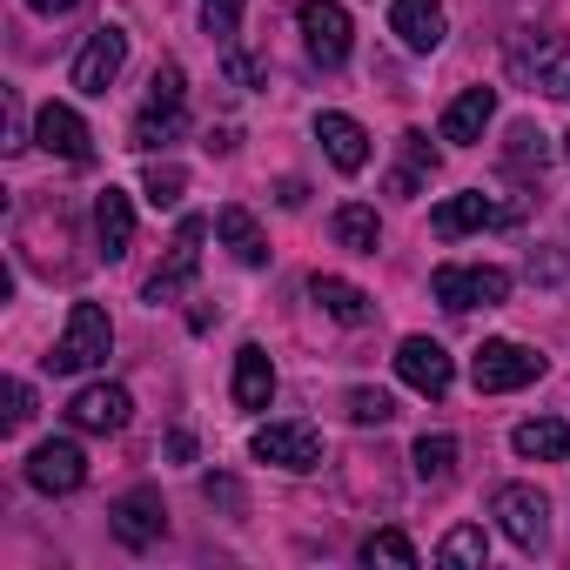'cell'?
<instances>
[{"label": "cell", "mask_w": 570, "mask_h": 570, "mask_svg": "<svg viewBox=\"0 0 570 570\" xmlns=\"http://www.w3.org/2000/svg\"><path fill=\"white\" fill-rule=\"evenodd\" d=\"M168 456H175V463H188V456H195V436H188V430H175V436H168Z\"/></svg>", "instance_id": "8d00e7d4"}, {"label": "cell", "mask_w": 570, "mask_h": 570, "mask_svg": "<svg viewBox=\"0 0 570 570\" xmlns=\"http://www.w3.org/2000/svg\"><path fill=\"white\" fill-rule=\"evenodd\" d=\"M316 141H323V155L343 168V175H363L370 168V135H363V121H350V115H316Z\"/></svg>", "instance_id": "ac0fdd59"}, {"label": "cell", "mask_w": 570, "mask_h": 570, "mask_svg": "<svg viewBox=\"0 0 570 570\" xmlns=\"http://www.w3.org/2000/svg\"><path fill=\"white\" fill-rule=\"evenodd\" d=\"M430 296H436L450 316L497 309V303H510V275L490 268V262H443V268L430 275Z\"/></svg>", "instance_id": "7a4b0ae2"}, {"label": "cell", "mask_w": 570, "mask_h": 570, "mask_svg": "<svg viewBox=\"0 0 570 570\" xmlns=\"http://www.w3.org/2000/svg\"><path fill=\"white\" fill-rule=\"evenodd\" d=\"M108 350H115V323H108V309H101V303H75V309H68V330H61V343H55V356H48V370L81 376V370L108 363Z\"/></svg>", "instance_id": "277c9868"}, {"label": "cell", "mask_w": 570, "mask_h": 570, "mask_svg": "<svg viewBox=\"0 0 570 570\" xmlns=\"http://www.w3.org/2000/svg\"><path fill=\"white\" fill-rule=\"evenodd\" d=\"M35 14H68V8H81V0H28Z\"/></svg>", "instance_id": "74e56055"}, {"label": "cell", "mask_w": 570, "mask_h": 570, "mask_svg": "<svg viewBox=\"0 0 570 570\" xmlns=\"http://www.w3.org/2000/svg\"><path fill=\"white\" fill-rule=\"evenodd\" d=\"M517 208H497L483 188H463V195H450V202H436L430 208V228L443 235V242H456V235H470V228H490V222H510Z\"/></svg>", "instance_id": "e0dca14e"}, {"label": "cell", "mask_w": 570, "mask_h": 570, "mask_svg": "<svg viewBox=\"0 0 570 570\" xmlns=\"http://www.w3.org/2000/svg\"><path fill=\"white\" fill-rule=\"evenodd\" d=\"M121 61H128V35L121 28H95L88 48L75 55V88L81 95H108L121 81Z\"/></svg>", "instance_id": "4fadbf2b"}, {"label": "cell", "mask_w": 570, "mask_h": 570, "mask_svg": "<svg viewBox=\"0 0 570 570\" xmlns=\"http://www.w3.org/2000/svg\"><path fill=\"white\" fill-rule=\"evenodd\" d=\"M510 450L523 463H563L570 456V423L563 416H530V423L510 430Z\"/></svg>", "instance_id": "603a6c76"}, {"label": "cell", "mask_w": 570, "mask_h": 570, "mask_svg": "<svg viewBox=\"0 0 570 570\" xmlns=\"http://www.w3.org/2000/svg\"><path fill=\"white\" fill-rule=\"evenodd\" d=\"M202 490H208V503H228V510H242V490H235L228 476H208Z\"/></svg>", "instance_id": "e575fe53"}, {"label": "cell", "mask_w": 570, "mask_h": 570, "mask_svg": "<svg viewBox=\"0 0 570 570\" xmlns=\"http://www.w3.org/2000/svg\"><path fill=\"white\" fill-rule=\"evenodd\" d=\"M350 423H363V430H383L390 416H396V403H390V390H350Z\"/></svg>", "instance_id": "1f68e13d"}, {"label": "cell", "mask_w": 570, "mask_h": 570, "mask_svg": "<svg viewBox=\"0 0 570 570\" xmlns=\"http://www.w3.org/2000/svg\"><path fill=\"white\" fill-rule=\"evenodd\" d=\"M202 235H208V222H202V215H188V222L175 228V242H168V262L148 275V289H141L155 309H161V303H175V296L188 289V282H195V268H202Z\"/></svg>", "instance_id": "ba28073f"}, {"label": "cell", "mask_w": 570, "mask_h": 570, "mask_svg": "<svg viewBox=\"0 0 570 570\" xmlns=\"http://www.w3.org/2000/svg\"><path fill=\"white\" fill-rule=\"evenodd\" d=\"M296 28H303L316 68H343L356 48V21H350L343 0H296Z\"/></svg>", "instance_id": "8992f818"}, {"label": "cell", "mask_w": 570, "mask_h": 570, "mask_svg": "<svg viewBox=\"0 0 570 570\" xmlns=\"http://www.w3.org/2000/svg\"><path fill=\"white\" fill-rule=\"evenodd\" d=\"M181 128H188V81H181L175 61H161L155 81H148V108L135 115V148L155 155V148H168Z\"/></svg>", "instance_id": "3957f363"}, {"label": "cell", "mask_w": 570, "mask_h": 570, "mask_svg": "<svg viewBox=\"0 0 570 570\" xmlns=\"http://www.w3.org/2000/svg\"><path fill=\"white\" fill-rule=\"evenodd\" d=\"M390 35L410 48V55H436L450 21H443V0H390Z\"/></svg>", "instance_id": "2e32d148"}, {"label": "cell", "mask_w": 570, "mask_h": 570, "mask_svg": "<svg viewBox=\"0 0 570 570\" xmlns=\"http://www.w3.org/2000/svg\"><path fill=\"white\" fill-rule=\"evenodd\" d=\"M510 75L550 101H570V35H550V28H523L510 41Z\"/></svg>", "instance_id": "6da1fadb"}, {"label": "cell", "mask_w": 570, "mask_h": 570, "mask_svg": "<svg viewBox=\"0 0 570 570\" xmlns=\"http://www.w3.org/2000/svg\"><path fill=\"white\" fill-rule=\"evenodd\" d=\"M490 121H497V95H490V88H463V95L443 108V141H456V148H476Z\"/></svg>", "instance_id": "d6986e66"}, {"label": "cell", "mask_w": 570, "mask_h": 570, "mask_svg": "<svg viewBox=\"0 0 570 570\" xmlns=\"http://www.w3.org/2000/svg\"><path fill=\"white\" fill-rule=\"evenodd\" d=\"M543 161H550V148H543V135L523 121V128H510V148H503V168L510 175H543Z\"/></svg>", "instance_id": "f1b7e54d"}, {"label": "cell", "mask_w": 570, "mask_h": 570, "mask_svg": "<svg viewBox=\"0 0 570 570\" xmlns=\"http://www.w3.org/2000/svg\"><path fill=\"white\" fill-rule=\"evenodd\" d=\"M410 463H416V476L423 483H450L456 476V436H416V450H410Z\"/></svg>", "instance_id": "4316f807"}, {"label": "cell", "mask_w": 570, "mask_h": 570, "mask_svg": "<svg viewBox=\"0 0 570 570\" xmlns=\"http://www.w3.org/2000/svg\"><path fill=\"white\" fill-rule=\"evenodd\" d=\"M430 175H436V148H430V135H423V128L396 135V175H390V195H416Z\"/></svg>", "instance_id": "cb8c5ba5"}, {"label": "cell", "mask_w": 570, "mask_h": 570, "mask_svg": "<svg viewBox=\"0 0 570 570\" xmlns=\"http://www.w3.org/2000/svg\"><path fill=\"white\" fill-rule=\"evenodd\" d=\"M28 423H35V390L14 376V383H8V430H28Z\"/></svg>", "instance_id": "836d02e7"}, {"label": "cell", "mask_w": 570, "mask_h": 570, "mask_svg": "<svg viewBox=\"0 0 570 570\" xmlns=\"http://www.w3.org/2000/svg\"><path fill=\"white\" fill-rule=\"evenodd\" d=\"M28 483H35L41 497H75V490L88 483V456H81V443H75V436H48V443H35V456H28Z\"/></svg>", "instance_id": "9c48e42d"}, {"label": "cell", "mask_w": 570, "mask_h": 570, "mask_svg": "<svg viewBox=\"0 0 570 570\" xmlns=\"http://www.w3.org/2000/svg\"><path fill=\"white\" fill-rule=\"evenodd\" d=\"M436 563H463V570H483V563H490V537H483V523H456V530L436 543Z\"/></svg>", "instance_id": "83f0119b"}, {"label": "cell", "mask_w": 570, "mask_h": 570, "mask_svg": "<svg viewBox=\"0 0 570 570\" xmlns=\"http://www.w3.org/2000/svg\"><path fill=\"white\" fill-rule=\"evenodd\" d=\"M309 296H316V303H323V316H336L343 330L376 323V303L356 289V282H343V275H309Z\"/></svg>", "instance_id": "ffe728a7"}, {"label": "cell", "mask_w": 570, "mask_h": 570, "mask_svg": "<svg viewBox=\"0 0 570 570\" xmlns=\"http://www.w3.org/2000/svg\"><path fill=\"white\" fill-rule=\"evenodd\" d=\"M215 235L228 242V255H235L242 268H262V262H268V242H262V228H255V215H248L242 202H228V208L215 215Z\"/></svg>", "instance_id": "d4e9b609"}, {"label": "cell", "mask_w": 570, "mask_h": 570, "mask_svg": "<svg viewBox=\"0 0 570 570\" xmlns=\"http://www.w3.org/2000/svg\"><path fill=\"white\" fill-rule=\"evenodd\" d=\"M563 161H570V135H563Z\"/></svg>", "instance_id": "f35d334b"}, {"label": "cell", "mask_w": 570, "mask_h": 570, "mask_svg": "<svg viewBox=\"0 0 570 570\" xmlns=\"http://www.w3.org/2000/svg\"><path fill=\"white\" fill-rule=\"evenodd\" d=\"M363 563H390V570H416L423 557H416V543H410L403 530H376V537L363 543Z\"/></svg>", "instance_id": "f546056e"}, {"label": "cell", "mask_w": 570, "mask_h": 570, "mask_svg": "<svg viewBox=\"0 0 570 570\" xmlns=\"http://www.w3.org/2000/svg\"><path fill=\"white\" fill-rule=\"evenodd\" d=\"M208 8V35L222 41V48H235V21H242V0H202Z\"/></svg>", "instance_id": "d6a6232c"}, {"label": "cell", "mask_w": 570, "mask_h": 570, "mask_svg": "<svg viewBox=\"0 0 570 570\" xmlns=\"http://www.w3.org/2000/svg\"><path fill=\"white\" fill-rule=\"evenodd\" d=\"M275 403V363L262 343H242L235 350V410H268Z\"/></svg>", "instance_id": "7402d4cb"}, {"label": "cell", "mask_w": 570, "mask_h": 570, "mask_svg": "<svg viewBox=\"0 0 570 570\" xmlns=\"http://www.w3.org/2000/svg\"><path fill=\"white\" fill-rule=\"evenodd\" d=\"M95 235H101V255L108 262H121L135 248V202L121 188H101L95 195Z\"/></svg>", "instance_id": "44dd1931"}, {"label": "cell", "mask_w": 570, "mask_h": 570, "mask_svg": "<svg viewBox=\"0 0 570 570\" xmlns=\"http://www.w3.org/2000/svg\"><path fill=\"white\" fill-rule=\"evenodd\" d=\"M108 530L128 543V550H148V543H161V530H168V510H161V490H128L115 510H108Z\"/></svg>", "instance_id": "9a60e30c"}, {"label": "cell", "mask_w": 570, "mask_h": 570, "mask_svg": "<svg viewBox=\"0 0 570 570\" xmlns=\"http://www.w3.org/2000/svg\"><path fill=\"white\" fill-rule=\"evenodd\" d=\"M222 68H228V81H235V88H255V68H248L235 48H228V61H222Z\"/></svg>", "instance_id": "d590c367"}, {"label": "cell", "mask_w": 570, "mask_h": 570, "mask_svg": "<svg viewBox=\"0 0 570 570\" xmlns=\"http://www.w3.org/2000/svg\"><path fill=\"white\" fill-rule=\"evenodd\" d=\"M35 141H41L48 155L75 161V168H88V161H95V135H88V121H81L68 101H48V108L35 115Z\"/></svg>", "instance_id": "5bb4252c"}, {"label": "cell", "mask_w": 570, "mask_h": 570, "mask_svg": "<svg viewBox=\"0 0 570 570\" xmlns=\"http://www.w3.org/2000/svg\"><path fill=\"white\" fill-rule=\"evenodd\" d=\"M396 376H403L416 396H450L456 363H450L443 343H430V336H403V343H396Z\"/></svg>", "instance_id": "8fae6325"}, {"label": "cell", "mask_w": 570, "mask_h": 570, "mask_svg": "<svg viewBox=\"0 0 570 570\" xmlns=\"http://www.w3.org/2000/svg\"><path fill=\"white\" fill-rule=\"evenodd\" d=\"M330 235H336L350 255H376V242H383V222H376V208H370V202H343V208L330 215Z\"/></svg>", "instance_id": "484cf974"}, {"label": "cell", "mask_w": 570, "mask_h": 570, "mask_svg": "<svg viewBox=\"0 0 570 570\" xmlns=\"http://www.w3.org/2000/svg\"><path fill=\"white\" fill-rule=\"evenodd\" d=\"M248 450H255L262 463H275V470H296V476L323 463V436H316L309 423H262Z\"/></svg>", "instance_id": "30bf717a"}, {"label": "cell", "mask_w": 570, "mask_h": 570, "mask_svg": "<svg viewBox=\"0 0 570 570\" xmlns=\"http://www.w3.org/2000/svg\"><path fill=\"white\" fill-rule=\"evenodd\" d=\"M490 517L503 523V537H510L517 550H543V543H550V503H543V490H530V483H503V490L490 497Z\"/></svg>", "instance_id": "52a82bcc"}, {"label": "cell", "mask_w": 570, "mask_h": 570, "mask_svg": "<svg viewBox=\"0 0 570 570\" xmlns=\"http://www.w3.org/2000/svg\"><path fill=\"white\" fill-rule=\"evenodd\" d=\"M181 188H188V168H175V161H148L141 195H148L155 208H175V202H181Z\"/></svg>", "instance_id": "4dcf8cb0"}, {"label": "cell", "mask_w": 570, "mask_h": 570, "mask_svg": "<svg viewBox=\"0 0 570 570\" xmlns=\"http://www.w3.org/2000/svg\"><path fill=\"white\" fill-rule=\"evenodd\" d=\"M543 370H550V356H537V350H523V343H510V336H497V343H483V350L470 356V383H476L483 396L530 390Z\"/></svg>", "instance_id": "5b68a950"}, {"label": "cell", "mask_w": 570, "mask_h": 570, "mask_svg": "<svg viewBox=\"0 0 570 570\" xmlns=\"http://www.w3.org/2000/svg\"><path fill=\"white\" fill-rule=\"evenodd\" d=\"M128 416H135V396L121 383H88L68 403V423L88 430V436H115V430H128Z\"/></svg>", "instance_id": "7c38bea8"}]
</instances>
